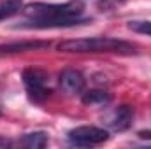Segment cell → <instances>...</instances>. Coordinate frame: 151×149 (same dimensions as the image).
<instances>
[{"label":"cell","instance_id":"obj_1","mask_svg":"<svg viewBox=\"0 0 151 149\" xmlns=\"http://www.w3.org/2000/svg\"><path fill=\"white\" fill-rule=\"evenodd\" d=\"M84 4L81 0H69L63 4H44L35 2L23 7V14L28 19L27 28H62L72 27L83 21Z\"/></svg>","mask_w":151,"mask_h":149},{"label":"cell","instance_id":"obj_3","mask_svg":"<svg viewBox=\"0 0 151 149\" xmlns=\"http://www.w3.org/2000/svg\"><path fill=\"white\" fill-rule=\"evenodd\" d=\"M23 84L27 88L28 97L34 102H42L49 95L47 88V74L40 69H27L23 70Z\"/></svg>","mask_w":151,"mask_h":149},{"label":"cell","instance_id":"obj_2","mask_svg":"<svg viewBox=\"0 0 151 149\" xmlns=\"http://www.w3.org/2000/svg\"><path fill=\"white\" fill-rule=\"evenodd\" d=\"M63 53H121L130 54L134 53V46L130 42L119 40L113 37H84L65 40L58 46Z\"/></svg>","mask_w":151,"mask_h":149},{"label":"cell","instance_id":"obj_12","mask_svg":"<svg viewBox=\"0 0 151 149\" xmlns=\"http://www.w3.org/2000/svg\"><path fill=\"white\" fill-rule=\"evenodd\" d=\"M139 137H141V139H151V132H141Z\"/></svg>","mask_w":151,"mask_h":149},{"label":"cell","instance_id":"obj_4","mask_svg":"<svg viewBox=\"0 0 151 149\" xmlns=\"http://www.w3.org/2000/svg\"><path fill=\"white\" fill-rule=\"evenodd\" d=\"M67 137L76 146L90 148V146H100V144L107 142L109 133H107V130L99 128V126H77L67 133Z\"/></svg>","mask_w":151,"mask_h":149},{"label":"cell","instance_id":"obj_8","mask_svg":"<svg viewBox=\"0 0 151 149\" xmlns=\"http://www.w3.org/2000/svg\"><path fill=\"white\" fill-rule=\"evenodd\" d=\"M23 11V0H0V21Z\"/></svg>","mask_w":151,"mask_h":149},{"label":"cell","instance_id":"obj_9","mask_svg":"<svg viewBox=\"0 0 151 149\" xmlns=\"http://www.w3.org/2000/svg\"><path fill=\"white\" fill-rule=\"evenodd\" d=\"M109 100H111L109 93L100 91V90H91V91L83 93V102L86 105H106Z\"/></svg>","mask_w":151,"mask_h":149},{"label":"cell","instance_id":"obj_7","mask_svg":"<svg viewBox=\"0 0 151 149\" xmlns=\"http://www.w3.org/2000/svg\"><path fill=\"white\" fill-rule=\"evenodd\" d=\"M132 123V111L127 105L116 107L109 116H107V125L113 130H127Z\"/></svg>","mask_w":151,"mask_h":149},{"label":"cell","instance_id":"obj_6","mask_svg":"<svg viewBox=\"0 0 151 149\" xmlns=\"http://www.w3.org/2000/svg\"><path fill=\"white\" fill-rule=\"evenodd\" d=\"M49 42H42V40H21V42H11V44H4L0 46V56L4 54H12V53H25V51H35L47 47Z\"/></svg>","mask_w":151,"mask_h":149},{"label":"cell","instance_id":"obj_5","mask_svg":"<svg viewBox=\"0 0 151 149\" xmlns=\"http://www.w3.org/2000/svg\"><path fill=\"white\" fill-rule=\"evenodd\" d=\"M84 75L81 74L79 70L74 69H65L62 74H60V86L67 91V93H83L84 90Z\"/></svg>","mask_w":151,"mask_h":149},{"label":"cell","instance_id":"obj_10","mask_svg":"<svg viewBox=\"0 0 151 149\" xmlns=\"http://www.w3.org/2000/svg\"><path fill=\"white\" fill-rule=\"evenodd\" d=\"M21 144L25 148H34V149H39V148H44L47 144V135L44 132H32V133H25L23 139H21Z\"/></svg>","mask_w":151,"mask_h":149},{"label":"cell","instance_id":"obj_11","mask_svg":"<svg viewBox=\"0 0 151 149\" xmlns=\"http://www.w3.org/2000/svg\"><path fill=\"white\" fill-rule=\"evenodd\" d=\"M128 28L132 32L144 34V35L151 37V21H130L128 23Z\"/></svg>","mask_w":151,"mask_h":149}]
</instances>
